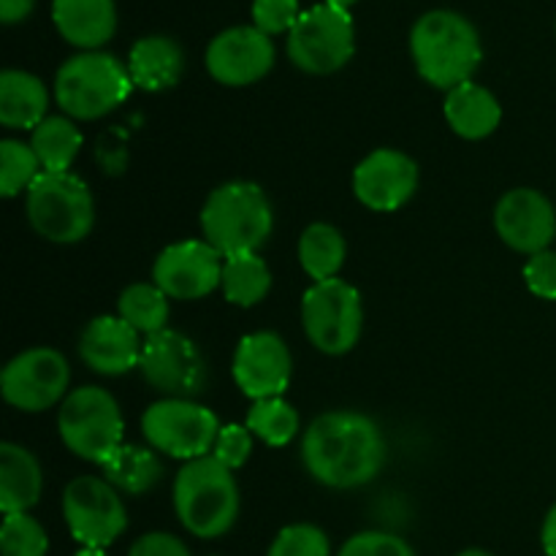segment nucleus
<instances>
[{
  "mask_svg": "<svg viewBox=\"0 0 556 556\" xmlns=\"http://www.w3.org/2000/svg\"><path fill=\"white\" fill-rule=\"evenodd\" d=\"M389 456L383 432L369 416L334 410L318 416L304 432L302 462L329 489H358L380 476Z\"/></svg>",
  "mask_w": 556,
  "mask_h": 556,
  "instance_id": "1",
  "label": "nucleus"
},
{
  "mask_svg": "<svg viewBox=\"0 0 556 556\" xmlns=\"http://www.w3.org/2000/svg\"><path fill=\"white\" fill-rule=\"evenodd\" d=\"M410 52L421 79L440 90L470 81L483 58L476 25L451 9L427 11L413 25Z\"/></svg>",
  "mask_w": 556,
  "mask_h": 556,
  "instance_id": "2",
  "label": "nucleus"
},
{
  "mask_svg": "<svg viewBox=\"0 0 556 556\" xmlns=\"http://www.w3.org/2000/svg\"><path fill=\"white\" fill-rule=\"evenodd\" d=\"M174 510L185 530L195 538H220L239 519V486L233 470L201 456L188 462L174 481Z\"/></svg>",
  "mask_w": 556,
  "mask_h": 556,
  "instance_id": "3",
  "label": "nucleus"
},
{
  "mask_svg": "<svg viewBox=\"0 0 556 556\" xmlns=\"http://www.w3.org/2000/svg\"><path fill=\"white\" fill-rule=\"evenodd\" d=\"M271 226L269 199L253 182L220 185L201 210V231L223 258L255 253L269 239Z\"/></svg>",
  "mask_w": 556,
  "mask_h": 556,
  "instance_id": "4",
  "label": "nucleus"
},
{
  "mask_svg": "<svg viewBox=\"0 0 556 556\" xmlns=\"http://www.w3.org/2000/svg\"><path fill=\"white\" fill-rule=\"evenodd\" d=\"M128 65L106 52H81L60 65L54 98L74 119H98L130 96Z\"/></svg>",
  "mask_w": 556,
  "mask_h": 556,
  "instance_id": "5",
  "label": "nucleus"
},
{
  "mask_svg": "<svg viewBox=\"0 0 556 556\" xmlns=\"http://www.w3.org/2000/svg\"><path fill=\"white\" fill-rule=\"evenodd\" d=\"M58 429L65 448L92 465H106L123 448V413L106 389L81 386L63 400Z\"/></svg>",
  "mask_w": 556,
  "mask_h": 556,
  "instance_id": "6",
  "label": "nucleus"
},
{
  "mask_svg": "<svg viewBox=\"0 0 556 556\" xmlns=\"http://www.w3.org/2000/svg\"><path fill=\"white\" fill-rule=\"evenodd\" d=\"M27 217L36 233L58 244L81 242L96 223L90 188L71 172H43L27 190Z\"/></svg>",
  "mask_w": 556,
  "mask_h": 556,
  "instance_id": "7",
  "label": "nucleus"
},
{
  "mask_svg": "<svg viewBox=\"0 0 556 556\" xmlns=\"http://www.w3.org/2000/svg\"><path fill=\"white\" fill-rule=\"evenodd\" d=\"M356 52V27L351 11L318 3L302 11L288 33V58L304 74L326 76L351 63Z\"/></svg>",
  "mask_w": 556,
  "mask_h": 556,
  "instance_id": "8",
  "label": "nucleus"
},
{
  "mask_svg": "<svg viewBox=\"0 0 556 556\" xmlns=\"http://www.w3.org/2000/svg\"><path fill=\"white\" fill-rule=\"evenodd\" d=\"M302 324L307 340L326 356H342L353 351L362 337L364 307L362 296L351 282H315L302 299Z\"/></svg>",
  "mask_w": 556,
  "mask_h": 556,
  "instance_id": "9",
  "label": "nucleus"
},
{
  "mask_svg": "<svg viewBox=\"0 0 556 556\" xmlns=\"http://www.w3.org/2000/svg\"><path fill=\"white\" fill-rule=\"evenodd\" d=\"M220 429L215 413L193 400H161L141 416L147 443L172 459L185 462L210 456Z\"/></svg>",
  "mask_w": 556,
  "mask_h": 556,
  "instance_id": "10",
  "label": "nucleus"
},
{
  "mask_svg": "<svg viewBox=\"0 0 556 556\" xmlns=\"http://www.w3.org/2000/svg\"><path fill=\"white\" fill-rule=\"evenodd\" d=\"M63 516L81 548H106L128 527V514L117 489L106 478L81 476L65 486Z\"/></svg>",
  "mask_w": 556,
  "mask_h": 556,
  "instance_id": "11",
  "label": "nucleus"
},
{
  "mask_svg": "<svg viewBox=\"0 0 556 556\" xmlns=\"http://www.w3.org/2000/svg\"><path fill=\"white\" fill-rule=\"evenodd\" d=\"M141 375L166 400H190L206 386V362L199 345L179 331L163 329L141 348Z\"/></svg>",
  "mask_w": 556,
  "mask_h": 556,
  "instance_id": "12",
  "label": "nucleus"
},
{
  "mask_svg": "<svg viewBox=\"0 0 556 556\" xmlns=\"http://www.w3.org/2000/svg\"><path fill=\"white\" fill-rule=\"evenodd\" d=\"M68 380L71 369L63 353L54 348H30L5 364L0 389L11 407L38 413L63 400Z\"/></svg>",
  "mask_w": 556,
  "mask_h": 556,
  "instance_id": "13",
  "label": "nucleus"
},
{
  "mask_svg": "<svg viewBox=\"0 0 556 556\" xmlns=\"http://www.w3.org/2000/svg\"><path fill=\"white\" fill-rule=\"evenodd\" d=\"M223 258L210 242L201 239H185V242L168 244L157 255L152 266V280L168 299H204L223 286Z\"/></svg>",
  "mask_w": 556,
  "mask_h": 556,
  "instance_id": "14",
  "label": "nucleus"
},
{
  "mask_svg": "<svg viewBox=\"0 0 556 556\" xmlns=\"http://www.w3.org/2000/svg\"><path fill=\"white\" fill-rule=\"evenodd\" d=\"M275 65L271 36L255 25L228 27L206 47V71L226 87H248L264 79Z\"/></svg>",
  "mask_w": 556,
  "mask_h": 556,
  "instance_id": "15",
  "label": "nucleus"
},
{
  "mask_svg": "<svg viewBox=\"0 0 556 556\" xmlns=\"http://www.w3.org/2000/svg\"><path fill=\"white\" fill-rule=\"evenodd\" d=\"M293 375V358L286 340L275 331L248 334L233 356V380L250 400L282 396Z\"/></svg>",
  "mask_w": 556,
  "mask_h": 556,
  "instance_id": "16",
  "label": "nucleus"
},
{
  "mask_svg": "<svg viewBox=\"0 0 556 556\" xmlns=\"http://www.w3.org/2000/svg\"><path fill=\"white\" fill-rule=\"evenodd\" d=\"M494 228L508 248L535 255L548 250L556 237L554 204L532 188H516L500 199Z\"/></svg>",
  "mask_w": 556,
  "mask_h": 556,
  "instance_id": "17",
  "label": "nucleus"
},
{
  "mask_svg": "<svg viewBox=\"0 0 556 556\" xmlns=\"http://www.w3.org/2000/svg\"><path fill=\"white\" fill-rule=\"evenodd\" d=\"M418 166L400 150H375L353 172V190L367 210L394 212L413 199Z\"/></svg>",
  "mask_w": 556,
  "mask_h": 556,
  "instance_id": "18",
  "label": "nucleus"
},
{
  "mask_svg": "<svg viewBox=\"0 0 556 556\" xmlns=\"http://www.w3.org/2000/svg\"><path fill=\"white\" fill-rule=\"evenodd\" d=\"M141 348H144V342L139 340V331L134 326L125 324L119 315L117 318L114 315H101V318H96L81 331L79 356L96 372L117 378V375H125L134 367H139Z\"/></svg>",
  "mask_w": 556,
  "mask_h": 556,
  "instance_id": "19",
  "label": "nucleus"
},
{
  "mask_svg": "<svg viewBox=\"0 0 556 556\" xmlns=\"http://www.w3.org/2000/svg\"><path fill=\"white\" fill-rule=\"evenodd\" d=\"M52 22L65 41L96 52L117 30V9L114 0H52Z\"/></svg>",
  "mask_w": 556,
  "mask_h": 556,
  "instance_id": "20",
  "label": "nucleus"
},
{
  "mask_svg": "<svg viewBox=\"0 0 556 556\" xmlns=\"http://www.w3.org/2000/svg\"><path fill=\"white\" fill-rule=\"evenodd\" d=\"M185 71V52L174 38L147 36L130 49L128 74L134 87L147 92H163L179 81Z\"/></svg>",
  "mask_w": 556,
  "mask_h": 556,
  "instance_id": "21",
  "label": "nucleus"
},
{
  "mask_svg": "<svg viewBox=\"0 0 556 556\" xmlns=\"http://www.w3.org/2000/svg\"><path fill=\"white\" fill-rule=\"evenodd\" d=\"M43 472L36 456L22 445H0V510L27 514L41 500Z\"/></svg>",
  "mask_w": 556,
  "mask_h": 556,
  "instance_id": "22",
  "label": "nucleus"
},
{
  "mask_svg": "<svg viewBox=\"0 0 556 556\" xmlns=\"http://www.w3.org/2000/svg\"><path fill=\"white\" fill-rule=\"evenodd\" d=\"M445 119L462 139H486L497 130L500 119H503V106L494 98V92H489L486 87L476 85L470 79L448 90V96H445Z\"/></svg>",
  "mask_w": 556,
  "mask_h": 556,
  "instance_id": "23",
  "label": "nucleus"
},
{
  "mask_svg": "<svg viewBox=\"0 0 556 556\" xmlns=\"http://www.w3.org/2000/svg\"><path fill=\"white\" fill-rule=\"evenodd\" d=\"M49 92L38 76L9 68L0 74V123L5 128H36L47 119Z\"/></svg>",
  "mask_w": 556,
  "mask_h": 556,
  "instance_id": "24",
  "label": "nucleus"
},
{
  "mask_svg": "<svg viewBox=\"0 0 556 556\" xmlns=\"http://www.w3.org/2000/svg\"><path fill=\"white\" fill-rule=\"evenodd\" d=\"M345 237L329 223H313L299 239V264L315 282L334 280L337 271L345 266Z\"/></svg>",
  "mask_w": 556,
  "mask_h": 556,
  "instance_id": "25",
  "label": "nucleus"
},
{
  "mask_svg": "<svg viewBox=\"0 0 556 556\" xmlns=\"http://www.w3.org/2000/svg\"><path fill=\"white\" fill-rule=\"evenodd\" d=\"M155 448H141V445H123L112 459L103 465V478L112 483L117 492L144 494L161 481L163 465Z\"/></svg>",
  "mask_w": 556,
  "mask_h": 556,
  "instance_id": "26",
  "label": "nucleus"
},
{
  "mask_svg": "<svg viewBox=\"0 0 556 556\" xmlns=\"http://www.w3.org/2000/svg\"><path fill=\"white\" fill-rule=\"evenodd\" d=\"M223 293L237 307H255L271 288V271L258 253L231 255L223 264Z\"/></svg>",
  "mask_w": 556,
  "mask_h": 556,
  "instance_id": "27",
  "label": "nucleus"
},
{
  "mask_svg": "<svg viewBox=\"0 0 556 556\" xmlns=\"http://www.w3.org/2000/svg\"><path fill=\"white\" fill-rule=\"evenodd\" d=\"M30 147L43 172H68L81 150V134L68 117H47L33 128Z\"/></svg>",
  "mask_w": 556,
  "mask_h": 556,
  "instance_id": "28",
  "label": "nucleus"
},
{
  "mask_svg": "<svg viewBox=\"0 0 556 556\" xmlns=\"http://www.w3.org/2000/svg\"><path fill=\"white\" fill-rule=\"evenodd\" d=\"M119 318L134 326L139 334H157L168 324V296L155 282H136L125 288L117 302Z\"/></svg>",
  "mask_w": 556,
  "mask_h": 556,
  "instance_id": "29",
  "label": "nucleus"
},
{
  "mask_svg": "<svg viewBox=\"0 0 556 556\" xmlns=\"http://www.w3.org/2000/svg\"><path fill=\"white\" fill-rule=\"evenodd\" d=\"M248 429L271 448L288 445L299 434V413L282 396L258 400L248 413Z\"/></svg>",
  "mask_w": 556,
  "mask_h": 556,
  "instance_id": "30",
  "label": "nucleus"
},
{
  "mask_svg": "<svg viewBox=\"0 0 556 556\" xmlns=\"http://www.w3.org/2000/svg\"><path fill=\"white\" fill-rule=\"evenodd\" d=\"M41 174V161L30 144H22L16 139L0 141V193L5 199H14L22 190H30V185Z\"/></svg>",
  "mask_w": 556,
  "mask_h": 556,
  "instance_id": "31",
  "label": "nucleus"
},
{
  "mask_svg": "<svg viewBox=\"0 0 556 556\" xmlns=\"http://www.w3.org/2000/svg\"><path fill=\"white\" fill-rule=\"evenodd\" d=\"M3 556H47L49 538L43 527L27 514H9L0 527Z\"/></svg>",
  "mask_w": 556,
  "mask_h": 556,
  "instance_id": "32",
  "label": "nucleus"
},
{
  "mask_svg": "<svg viewBox=\"0 0 556 556\" xmlns=\"http://www.w3.org/2000/svg\"><path fill=\"white\" fill-rule=\"evenodd\" d=\"M329 538L315 525H291L277 532L266 556H329Z\"/></svg>",
  "mask_w": 556,
  "mask_h": 556,
  "instance_id": "33",
  "label": "nucleus"
},
{
  "mask_svg": "<svg viewBox=\"0 0 556 556\" xmlns=\"http://www.w3.org/2000/svg\"><path fill=\"white\" fill-rule=\"evenodd\" d=\"M299 16V0H253V25L266 36L291 33Z\"/></svg>",
  "mask_w": 556,
  "mask_h": 556,
  "instance_id": "34",
  "label": "nucleus"
},
{
  "mask_svg": "<svg viewBox=\"0 0 556 556\" xmlns=\"http://www.w3.org/2000/svg\"><path fill=\"white\" fill-rule=\"evenodd\" d=\"M340 556H416L410 543L402 541L400 535L391 532H358L345 546L340 548Z\"/></svg>",
  "mask_w": 556,
  "mask_h": 556,
  "instance_id": "35",
  "label": "nucleus"
},
{
  "mask_svg": "<svg viewBox=\"0 0 556 556\" xmlns=\"http://www.w3.org/2000/svg\"><path fill=\"white\" fill-rule=\"evenodd\" d=\"M250 451H253V434H250V429L239 427V424H228L217 434L212 456L220 465H226L228 470H237V467H242L250 459Z\"/></svg>",
  "mask_w": 556,
  "mask_h": 556,
  "instance_id": "36",
  "label": "nucleus"
},
{
  "mask_svg": "<svg viewBox=\"0 0 556 556\" xmlns=\"http://www.w3.org/2000/svg\"><path fill=\"white\" fill-rule=\"evenodd\" d=\"M527 288L535 293L538 299L556 302V253L554 250H543V253L530 255L525 266Z\"/></svg>",
  "mask_w": 556,
  "mask_h": 556,
  "instance_id": "37",
  "label": "nucleus"
},
{
  "mask_svg": "<svg viewBox=\"0 0 556 556\" xmlns=\"http://www.w3.org/2000/svg\"><path fill=\"white\" fill-rule=\"evenodd\" d=\"M128 556H190L188 546L168 532H150L130 546Z\"/></svg>",
  "mask_w": 556,
  "mask_h": 556,
  "instance_id": "38",
  "label": "nucleus"
},
{
  "mask_svg": "<svg viewBox=\"0 0 556 556\" xmlns=\"http://www.w3.org/2000/svg\"><path fill=\"white\" fill-rule=\"evenodd\" d=\"M36 9V0H0V20L3 25H16V22L27 20Z\"/></svg>",
  "mask_w": 556,
  "mask_h": 556,
  "instance_id": "39",
  "label": "nucleus"
},
{
  "mask_svg": "<svg viewBox=\"0 0 556 556\" xmlns=\"http://www.w3.org/2000/svg\"><path fill=\"white\" fill-rule=\"evenodd\" d=\"M543 548H546L548 556H556V505L543 521Z\"/></svg>",
  "mask_w": 556,
  "mask_h": 556,
  "instance_id": "40",
  "label": "nucleus"
},
{
  "mask_svg": "<svg viewBox=\"0 0 556 556\" xmlns=\"http://www.w3.org/2000/svg\"><path fill=\"white\" fill-rule=\"evenodd\" d=\"M326 3L337 5V9H342V11H348V9H351V5H356L358 0H326Z\"/></svg>",
  "mask_w": 556,
  "mask_h": 556,
  "instance_id": "41",
  "label": "nucleus"
},
{
  "mask_svg": "<svg viewBox=\"0 0 556 556\" xmlns=\"http://www.w3.org/2000/svg\"><path fill=\"white\" fill-rule=\"evenodd\" d=\"M74 556H109L103 548H81V552H76Z\"/></svg>",
  "mask_w": 556,
  "mask_h": 556,
  "instance_id": "42",
  "label": "nucleus"
},
{
  "mask_svg": "<svg viewBox=\"0 0 556 556\" xmlns=\"http://www.w3.org/2000/svg\"><path fill=\"white\" fill-rule=\"evenodd\" d=\"M456 556H494V554L481 552V548H467V552H462V554H456Z\"/></svg>",
  "mask_w": 556,
  "mask_h": 556,
  "instance_id": "43",
  "label": "nucleus"
}]
</instances>
